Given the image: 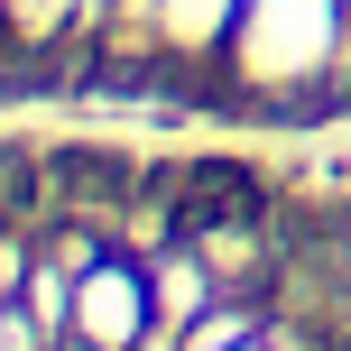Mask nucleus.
Listing matches in <instances>:
<instances>
[{
    "instance_id": "1",
    "label": "nucleus",
    "mask_w": 351,
    "mask_h": 351,
    "mask_svg": "<svg viewBox=\"0 0 351 351\" xmlns=\"http://www.w3.org/2000/svg\"><path fill=\"white\" fill-rule=\"evenodd\" d=\"M333 56V0H250V84H305Z\"/></svg>"
},
{
    "instance_id": "2",
    "label": "nucleus",
    "mask_w": 351,
    "mask_h": 351,
    "mask_svg": "<svg viewBox=\"0 0 351 351\" xmlns=\"http://www.w3.org/2000/svg\"><path fill=\"white\" fill-rule=\"evenodd\" d=\"M56 194L65 204H130V167L102 158V148H65L56 158Z\"/></svg>"
}]
</instances>
